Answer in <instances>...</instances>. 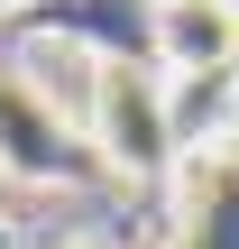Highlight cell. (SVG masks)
<instances>
[{
	"mask_svg": "<svg viewBox=\"0 0 239 249\" xmlns=\"http://www.w3.org/2000/svg\"><path fill=\"white\" fill-rule=\"evenodd\" d=\"M230 92H239V46H230Z\"/></svg>",
	"mask_w": 239,
	"mask_h": 249,
	"instance_id": "cell-3",
	"label": "cell"
},
{
	"mask_svg": "<svg viewBox=\"0 0 239 249\" xmlns=\"http://www.w3.org/2000/svg\"><path fill=\"white\" fill-rule=\"evenodd\" d=\"M157 74H230L239 46V0H157L147 9Z\"/></svg>",
	"mask_w": 239,
	"mask_h": 249,
	"instance_id": "cell-2",
	"label": "cell"
},
{
	"mask_svg": "<svg viewBox=\"0 0 239 249\" xmlns=\"http://www.w3.org/2000/svg\"><path fill=\"white\" fill-rule=\"evenodd\" d=\"M0 18H9V0H0Z\"/></svg>",
	"mask_w": 239,
	"mask_h": 249,
	"instance_id": "cell-5",
	"label": "cell"
},
{
	"mask_svg": "<svg viewBox=\"0 0 239 249\" xmlns=\"http://www.w3.org/2000/svg\"><path fill=\"white\" fill-rule=\"evenodd\" d=\"M83 139L101 148L111 176L129 185H166L184 157V111H175V74L138 65V55H101L92 92H83Z\"/></svg>",
	"mask_w": 239,
	"mask_h": 249,
	"instance_id": "cell-1",
	"label": "cell"
},
{
	"mask_svg": "<svg viewBox=\"0 0 239 249\" xmlns=\"http://www.w3.org/2000/svg\"><path fill=\"white\" fill-rule=\"evenodd\" d=\"M64 249H111V240H64Z\"/></svg>",
	"mask_w": 239,
	"mask_h": 249,
	"instance_id": "cell-4",
	"label": "cell"
}]
</instances>
